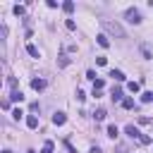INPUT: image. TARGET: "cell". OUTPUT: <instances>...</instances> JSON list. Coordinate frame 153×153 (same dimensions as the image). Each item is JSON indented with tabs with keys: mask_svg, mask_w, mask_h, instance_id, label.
<instances>
[{
	"mask_svg": "<svg viewBox=\"0 0 153 153\" xmlns=\"http://www.w3.org/2000/svg\"><path fill=\"white\" fill-rule=\"evenodd\" d=\"M124 131H127V134H129L131 139H136V141H139V136H141V131H139V129H136L134 124H127V127H124Z\"/></svg>",
	"mask_w": 153,
	"mask_h": 153,
	"instance_id": "3",
	"label": "cell"
},
{
	"mask_svg": "<svg viewBox=\"0 0 153 153\" xmlns=\"http://www.w3.org/2000/svg\"><path fill=\"white\" fill-rule=\"evenodd\" d=\"M65 122H67V115H65V112H55V115H53V124L60 127V124H65Z\"/></svg>",
	"mask_w": 153,
	"mask_h": 153,
	"instance_id": "4",
	"label": "cell"
},
{
	"mask_svg": "<svg viewBox=\"0 0 153 153\" xmlns=\"http://www.w3.org/2000/svg\"><path fill=\"white\" fill-rule=\"evenodd\" d=\"M122 96H124V93H122V88H112V100H124Z\"/></svg>",
	"mask_w": 153,
	"mask_h": 153,
	"instance_id": "15",
	"label": "cell"
},
{
	"mask_svg": "<svg viewBox=\"0 0 153 153\" xmlns=\"http://www.w3.org/2000/svg\"><path fill=\"white\" fill-rule=\"evenodd\" d=\"M31 88H33V91H43V88H45V81H43V79H31Z\"/></svg>",
	"mask_w": 153,
	"mask_h": 153,
	"instance_id": "6",
	"label": "cell"
},
{
	"mask_svg": "<svg viewBox=\"0 0 153 153\" xmlns=\"http://www.w3.org/2000/svg\"><path fill=\"white\" fill-rule=\"evenodd\" d=\"M65 26H67L69 31H74V29H76V24H74V19H67V22H65Z\"/></svg>",
	"mask_w": 153,
	"mask_h": 153,
	"instance_id": "23",
	"label": "cell"
},
{
	"mask_svg": "<svg viewBox=\"0 0 153 153\" xmlns=\"http://www.w3.org/2000/svg\"><path fill=\"white\" fill-rule=\"evenodd\" d=\"M12 117H14V120H22V117H24V112H22L19 108H14V110H12Z\"/></svg>",
	"mask_w": 153,
	"mask_h": 153,
	"instance_id": "20",
	"label": "cell"
},
{
	"mask_svg": "<svg viewBox=\"0 0 153 153\" xmlns=\"http://www.w3.org/2000/svg\"><path fill=\"white\" fill-rule=\"evenodd\" d=\"M10 100H14V103H22V100H24V93H22V91H12V93H10Z\"/></svg>",
	"mask_w": 153,
	"mask_h": 153,
	"instance_id": "10",
	"label": "cell"
},
{
	"mask_svg": "<svg viewBox=\"0 0 153 153\" xmlns=\"http://www.w3.org/2000/svg\"><path fill=\"white\" fill-rule=\"evenodd\" d=\"M110 76L115 81H124V72H120V69H110Z\"/></svg>",
	"mask_w": 153,
	"mask_h": 153,
	"instance_id": "9",
	"label": "cell"
},
{
	"mask_svg": "<svg viewBox=\"0 0 153 153\" xmlns=\"http://www.w3.org/2000/svg\"><path fill=\"white\" fill-rule=\"evenodd\" d=\"M141 53H143V57H151V50H148L146 45H141Z\"/></svg>",
	"mask_w": 153,
	"mask_h": 153,
	"instance_id": "29",
	"label": "cell"
},
{
	"mask_svg": "<svg viewBox=\"0 0 153 153\" xmlns=\"http://www.w3.org/2000/svg\"><path fill=\"white\" fill-rule=\"evenodd\" d=\"M141 100H143V103H151V100H153V93H151V91H146V93L141 96Z\"/></svg>",
	"mask_w": 153,
	"mask_h": 153,
	"instance_id": "21",
	"label": "cell"
},
{
	"mask_svg": "<svg viewBox=\"0 0 153 153\" xmlns=\"http://www.w3.org/2000/svg\"><path fill=\"white\" fill-rule=\"evenodd\" d=\"M7 84H10V86L17 91V79H14V76H10V79H7Z\"/></svg>",
	"mask_w": 153,
	"mask_h": 153,
	"instance_id": "27",
	"label": "cell"
},
{
	"mask_svg": "<svg viewBox=\"0 0 153 153\" xmlns=\"http://www.w3.org/2000/svg\"><path fill=\"white\" fill-rule=\"evenodd\" d=\"M105 62H108V57H103V55H100V57H96V65H100V67H103Z\"/></svg>",
	"mask_w": 153,
	"mask_h": 153,
	"instance_id": "26",
	"label": "cell"
},
{
	"mask_svg": "<svg viewBox=\"0 0 153 153\" xmlns=\"http://www.w3.org/2000/svg\"><path fill=\"white\" fill-rule=\"evenodd\" d=\"M14 14L22 17V14H24V5H14Z\"/></svg>",
	"mask_w": 153,
	"mask_h": 153,
	"instance_id": "22",
	"label": "cell"
},
{
	"mask_svg": "<svg viewBox=\"0 0 153 153\" xmlns=\"http://www.w3.org/2000/svg\"><path fill=\"white\" fill-rule=\"evenodd\" d=\"M2 153H12V151H10V148H5V151H2Z\"/></svg>",
	"mask_w": 153,
	"mask_h": 153,
	"instance_id": "31",
	"label": "cell"
},
{
	"mask_svg": "<svg viewBox=\"0 0 153 153\" xmlns=\"http://www.w3.org/2000/svg\"><path fill=\"white\" fill-rule=\"evenodd\" d=\"M96 38H98V45H100V48H110V38H108L105 33H98Z\"/></svg>",
	"mask_w": 153,
	"mask_h": 153,
	"instance_id": "5",
	"label": "cell"
},
{
	"mask_svg": "<svg viewBox=\"0 0 153 153\" xmlns=\"http://www.w3.org/2000/svg\"><path fill=\"white\" fill-rule=\"evenodd\" d=\"M93 117H96V122H100V120H105V117H108V112H105L103 108H98V110L93 112Z\"/></svg>",
	"mask_w": 153,
	"mask_h": 153,
	"instance_id": "12",
	"label": "cell"
},
{
	"mask_svg": "<svg viewBox=\"0 0 153 153\" xmlns=\"http://www.w3.org/2000/svg\"><path fill=\"white\" fill-rule=\"evenodd\" d=\"M62 10H65V12H74V2H69V0L62 2Z\"/></svg>",
	"mask_w": 153,
	"mask_h": 153,
	"instance_id": "17",
	"label": "cell"
},
{
	"mask_svg": "<svg viewBox=\"0 0 153 153\" xmlns=\"http://www.w3.org/2000/svg\"><path fill=\"white\" fill-rule=\"evenodd\" d=\"M26 153H36V151H31V148H29V151H26Z\"/></svg>",
	"mask_w": 153,
	"mask_h": 153,
	"instance_id": "32",
	"label": "cell"
},
{
	"mask_svg": "<svg viewBox=\"0 0 153 153\" xmlns=\"http://www.w3.org/2000/svg\"><path fill=\"white\" fill-rule=\"evenodd\" d=\"M117 153H127V146H122V143H120V146H117Z\"/></svg>",
	"mask_w": 153,
	"mask_h": 153,
	"instance_id": "30",
	"label": "cell"
},
{
	"mask_svg": "<svg viewBox=\"0 0 153 153\" xmlns=\"http://www.w3.org/2000/svg\"><path fill=\"white\" fill-rule=\"evenodd\" d=\"M69 62H72V60H69V57H67L65 53H60V55H57V65H60V67H67Z\"/></svg>",
	"mask_w": 153,
	"mask_h": 153,
	"instance_id": "8",
	"label": "cell"
},
{
	"mask_svg": "<svg viewBox=\"0 0 153 153\" xmlns=\"http://www.w3.org/2000/svg\"><path fill=\"white\" fill-rule=\"evenodd\" d=\"M151 122H153L151 117H139V124H151Z\"/></svg>",
	"mask_w": 153,
	"mask_h": 153,
	"instance_id": "28",
	"label": "cell"
},
{
	"mask_svg": "<svg viewBox=\"0 0 153 153\" xmlns=\"http://www.w3.org/2000/svg\"><path fill=\"white\" fill-rule=\"evenodd\" d=\"M108 136H110V139H117V136H120V131H117L115 124H108Z\"/></svg>",
	"mask_w": 153,
	"mask_h": 153,
	"instance_id": "13",
	"label": "cell"
},
{
	"mask_svg": "<svg viewBox=\"0 0 153 153\" xmlns=\"http://www.w3.org/2000/svg\"><path fill=\"white\" fill-rule=\"evenodd\" d=\"M26 124H29V129H36V127H38V117H36V115H29V117H26Z\"/></svg>",
	"mask_w": 153,
	"mask_h": 153,
	"instance_id": "11",
	"label": "cell"
},
{
	"mask_svg": "<svg viewBox=\"0 0 153 153\" xmlns=\"http://www.w3.org/2000/svg\"><path fill=\"white\" fill-rule=\"evenodd\" d=\"M122 108H124V110H131V108H134V100H131V98H124V100H122Z\"/></svg>",
	"mask_w": 153,
	"mask_h": 153,
	"instance_id": "16",
	"label": "cell"
},
{
	"mask_svg": "<svg viewBox=\"0 0 153 153\" xmlns=\"http://www.w3.org/2000/svg\"><path fill=\"white\" fill-rule=\"evenodd\" d=\"M124 19H127L129 24H141V12H139L136 7H129V10L124 12Z\"/></svg>",
	"mask_w": 153,
	"mask_h": 153,
	"instance_id": "2",
	"label": "cell"
},
{
	"mask_svg": "<svg viewBox=\"0 0 153 153\" xmlns=\"http://www.w3.org/2000/svg\"><path fill=\"white\" fill-rule=\"evenodd\" d=\"M96 76H98V74H96L93 69H88V72H86V79H91V81H96Z\"/></svg>",
	"mask_w": 153,
	"mask_h": 153,
	"instance_id": "25",
	"label": "cell"
},
{
	"mask_svg": "<svg viewBox=\"0 0 153 153\" xmlns=\"http://www.w3.org/2000/svg\"><path fill=\"white\" fill-rule=\"evenodd\" d=\"M139 143H143V146H146V143H151V136H146V134H141V136H139Z\"/></svg>",
	"mask_w": 153,
	"mask_h": 153,
	"instance_id": "24",
	"label": "cell"
},
{
	"mask_svg": "<svg viewBox=\"0 0 153 153\" xmlns=\"http://www.w3.org/2000/svg\"><path fill=\"white\" fill-rule=\"evenodd\" d=\"M127 88H129L131 93H136V91L141 88V84H139V81H129V84H127Z\"/></svg>",
	"mask_w": 153,
	"mask_h": 153,
	"instance_id": "14",
	"label": "cell"
},
{
	"mask_svg": "<svg viewBox=\"0 0 153 153\" xmlns=\"http://www.w3.org/2000/svg\"><path fill=\"white\" fill-rule=\"evenodd\" d=\"M26 53H29L31 57H38V55H41V53H38V48H36L33 43H26Z\"/></svg>",
	"mask_w": 153,
	"mask_h": 153,
	"instance_id": "7",
	"label": "cell"
},
{
	"mask_svg": "<svg viewBox=\"0 0 153 153\" xmlns=\"http://www.w3.org/2000/svg\"><path fill=\"white\" fill-rule=\"evenodd\" d=\"M103 86H105V81H103V79H96V81H93V91H100Z\"/></svg>",
	"mask_w": 153,
	"mask_h": 153,
	"instance_id": "18",
	"label": "cell"
},
{
	"mask_svg": "<svg viewBox=\"0 0 153 153\" xmlns=\"http://www.w3.org/2000/svg\"><path fill=\"white\" fill-rule=\"evenodd\" d=\"M41 153H53V141H45L43 143V151Z\"/></svg>",
	"mask_w": 153,
	"mask_h": 153,
	"instance_id": "19",
	"label": "cell"
},
{
	"mask_svg": "<svg viewBox=\"0 0 153 153\" xmlns=\"http://www.w3.org/2000/svg\"><path fill=\"white\" fill-rule=\"evenodd\" d=\"M100 26L108 31V33H112V36H117V38H124L127 33H124V29L117 24V22H110V19H100Z\"/></svg>",
	"mask_w": 153,
	"mask_h": 153,
	"instance_id": "1",
	"label": "cell"
}]
</instances>
